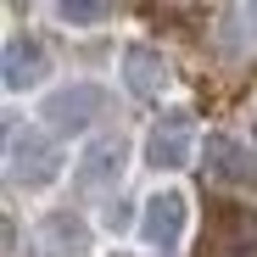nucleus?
Returning <instances> with one entry per match:
<instances>
[{"instance_id": "1", "label": "nucleus", "mask_w": 257, "mask_h": 257, "mask_svg": "<svg viewBox=\"0 0 257 257\" xmlns=\"http://www.w3.org/2000/svg\"><path fill=\"white\" fill-rule=\"evenodd\" d=\"M6 174L23 190H45L62 174V151L51 140V128H12V140H6Z\"/></svg>"}, {"instance_id": "2", "label": "nucleus", "mask_w": 257, "mask_h": 257, "mask_svg": "<svg viewBox=\"0 0 257 257\" xmlns=\"http://www.w3.org/2000/svg\"><path fill=\"white\" fill-rule=\"evenodd\" d=\"M101 112H106V90L101 84H67V90L45 95V106H39L51 135H84Z\"/></svg>"}, {"instance_id": "3", "label": "nucleus", "mask_w": 257, "mask_h": 257, "mask_svg": "<svg viewBox=\"0 0 257 257\" xmlns=\"http://www.w3.org/2000/svg\"><path fill=\"white\" fill-rule=\"evenodd\" d=\"M185 218H190L185 190H157V196L146 201V212H140V240H146L151 251H174L179 235H185Z\"/></svg>"}, {"instance_id": "4", "label": "nucleus", "mask_w": 257, "mask_h": 257, "mask_svg": "<svg viewBox=\"0 0 257 257\" xmlns=\"http://www.w3.org/2000/svg\"><path fill=\"white\" fill-rule=\"evenodd\" d=\"M190 151H196V123H190V112L157 117V128L146 135V162L157 168V174H162V168H185Z\"/></svg>"}, {"instance_id": "5", "label": "nucleus", "mask_w": 257, "mask_h": 257, "mask_svg": "<svg viewBox=\"0 0 257 257\" xmlns=\"http://www.w3.org/2000/svg\"><path fill=\"white\" fill-rule=\"evenodd\" d=\"M90 251V224L78 212H45L34 229V257H84Z\"/></svg>"}, {"instance_id": "6", "label": "nucleus", "mask_w": 257, "mask_h": 257, "mask_svg": "<svg viewBox=\"0 0 257 257\" xmlns=\"http://www.w3.org/2000/svg\"><path fill=\"white\" fill-rule=\"evenodd\" d=\"M0 73H6V90L23 95V90H34V84H45L51 56H45V45H39V39L12 34V39H6V62H0Z\"/></svg>"}, {"instance_id": "7", "label": "nucleus", "mask_w": 257, "mask_h": 257, "mask_svg": "<svg viewBox=\"0 0 257 257\" xmlns=\"http://www.w3.org/2000/svg\"><path fill=\"white\" fill-rule=\"evenodd\" d=\"M201 157H207V174H218L229 185H257V157L235 135H207L201 140Z\"/></svg>"}, {"instance_id": "8", "label": "nucleus", "mask_w": 257, "mask_h": 257, "mask_svg": "<svg viewBox=\"0 0 257 257\" xmlns=\"http://www.w3.org/2000/svg\"><path fill=\"white\" fill-rule=\"evenodd\" d=\"M168 62H162V51H151V45H128L123 51V84H128V95H140V101H157L162 90H168Z\"/></svg>"}, {"instance_id": "9", "label": "nucleus", "mask_w": 257, "mask_h": 257, "mask_svg": "<svg viewBox=\"0 0 257 257\" xmlns=\"http://www.w3.org/2000/svg\"><path fill=\"white\" fill-rule=\"evenodd\" d=\"M123 162H128V140L123 135H101V140H90V151L78 157V185H112L117 174H123Z\"/></svg>"}, {"instance_id": "10", "label": "nucleus", "mask_w": 257, "mask_h": 257, "mask_svg": "<svg viewBox=\"0 0 257 257\" xmlns=\"http://www.w3.org/2000/svg\"><path fill=\"white\" fill-rule=\"evenodd\" d=\"M56 17H62V23H73V28H90V23H106V17H112V6H101V0H62Z\"/></svg>"}, {"instance_id": "11", "label": "nucleus", "mask_w": 257, "mask_h": 257, "mask_svg": "<svg viewBox=\"0 0 257 257\" xmlns=\"http://www.w3.org/2000/svg\"><path fill=\"white\" fill-rule=\"evenodd\" d=\"M128 224H135V212H128V201H112V207H106V229H112V235H123Z\"/></svg>"}, {"instance_id": "12", "label": "nucleus", "mask_w": 257, "mask_h": 257, "mask_svg": "<svg viewBox=\"0 0 257 257\" xmlns=\"http://www.w3.org/2000/svg\"><path fill=\"white\" fill-rule=\"evenodd\" d=\"M246 23H251V28H257V6H246Z\"/></svg>"}]
</instances>
